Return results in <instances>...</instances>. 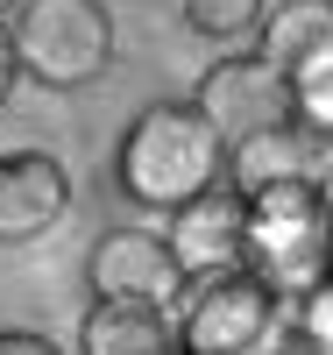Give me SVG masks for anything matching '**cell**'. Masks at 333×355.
I'll return each mask as SVG.
<instances>
[{"label": "cell", "mask_w": 333, "mask_h": 355, "mask_svg": "<svg viewBox=\"0 0 333 355\" xmlns=\"http://www.w3.org/2000/svg\"><path fill=\"white\" fill-rule=\"evenodd\" d=\"M227 164H234V150L192 100H149L120 128V150H114L120 192L149 214H185L192 199L227 185Z\"/></svg>", "instance_id": "obj_1"}, {"label": "cell", "mask_w": 333, "mask_h": 355, "mask_svg": "<svg viewBox=\"0 0 333 355\" xmlns=\"http://www.w3.org/2000/svg\"><path fill=\"white\" fill-rule=\"evenodd\" d=\"M284 306H298L305 291H319L333 277V214L312 178L298 185H269L249 199V263Z\"/></svg>", "instance_id": "obj_2"}, {"label": "cell", "mask_w": 333, "mask_h": 355, "mask_svg": "<svg viewBox=\"0 0 333 355\" xmlns=\"http://www.w3.org/2000/svg\"><path fill=\"white\" fill-rule=\"evenodd\" d=\"M15 28V57L21 78L50 85V93H78L114 64V15L107 0H21Z\"/></svg>", "instance_id": "obj_3"}, {"label": "cell", "mask_w": 333, "mask_h": 355, "mask_svg": "<svg viewBox=\"0 0 333 355\" xmlns=\"http://www.w3.org/2000/svg\"><path fill=\"white\" fill-rule=\"evenodd\" d=\"M291 341H298L291 306L255 270H227L199 284L185 306V327H177L185 355H291Z\"/></svg>", "instance_id": "obj_4"}, {"label": "cell", "mask_w": 333, "mask_h": 355, "mask_svg": "<svg viewBox=\"0 0 333 355\" xmlns=\"http://www.w3.org/2000/svg\"><path fill=\"white\" fill-rule=\"evenodd\" d=\"M192 107L220 128L227 150H241V142H255V135H277V128H298V85L269 64L262 50H234L220 64H206Z\"/></svg>", "instance_id": "obj_5"}, {"label": "cell", "mask_w": 333, "mask_h": 355, "mask_svg": "<svg viewBox=\"0 0 333 355\" xmlns=\"http://www.w3.org/2000/svg\"><path fill=\"white\" fill-rule=\"evenodd\" d=\"M185 263H177L170 234H149V227H107L93 256H85V291L93 306H156L170 313L185 299Z\"/></svg>", "instance_id": "obj_6"}, {"label": "cell", "mask_w": 333, "mask_h": 355, "mask_svg": "<svg viewBox=\"0 0 333 355\" xmlns=\"http://www.w3.org/2000/svg\"><path fill=\"white\" fill-rule=\"evenodd\" d=\"M170 249L185 263V277H227L249 263V192L234 185H213L206 199H192L185 214H170Z\"/></svg>", "instance_id": "obj_7"}, {"label": "cell", "mask_w": 333, "mask_h": 355, "mask_svg": "<svg viewBox=\"0 0 333 355\" xmlns=\"http://www.w3.org/2000/svg\"><path fill=\"white\" fill-rule=\"evenodd\" d=\"M71 206V171L50 150H8L0 157V249H21L50 234Z\"/></svg>", "instance_id": "obj_8"}, {"label": "cell", "mask_w": 333, "mask_h": 355, "mask_svg": "<svg viewBox=\"0 0 333 355\" xmlns=\"http://www.w3.org/2000/svg\"><path fill=\"white\" fill-rule=\"evenodd\" d=\"M255 50L284 78H305L312 64L333 57V0H284V8H269V28H262Z\"/></svg>", "instance_id": "obj_9"}, {"label": "cell", "mask_w": 333, "mask_h": 355, "mask_svg": "<svg viewBox=\"0 0 333 355\" xmlns=\"http://www.w3.org/2000/svg\"><path fill=\"white\" fill-rule=\"evenodd\" d=\"M319 157H326V142H312L305 128H277V135H255V142H241L227 178L241 192H269V185H298V178H319Z\"/></svg>", "instance_id": "obj_10"}, {"label": "cell", "mask_w": 333, "mask_h": 355, "mask_svg": "<svg viewBox=\"0 0 333 355\" xmlns=\"http://www.w3.org/2000/svg\"><path fill=\"white\" fill-rule=\"evenodd\" d=\"M170 313L156 306H93L78 327V355H170Z\"/></svg>", "instance_id": "obj_11"}, {"label": "cell", "mask_w": 333, "mask_h": 355, "mask_svg": "<svg viewBox=\"0 0 333 355\" xmlns=\"http://www.w3.org/2000/svg\"><path fill=\"white\" fill-rule=\"evenodd\" d=\"M185 28L206 43H262L269 28V0H185Z\"/></svg>", "instance_id": "obj_12"}, {"label": "cell", "mask_w": 333, "mask_h": 355, "mask_svg": "<svg viewBox=\"0 0 333 355\" xmlns=\"http://www.w3.org/2000/svg\"><path fill=\"white\" fill-rule=\"evenodd\" d=\"M291 85H298V128L333 150V57H326V64H312L305 78H291Z\"/></svg>", "instance_id": "obj_13"}, {"label": "cell", "mask_w": 333, "mask_h": 355, "mask_svg": "<svg viewBox=\"0 0 333 355\" xmlns=\"http://www.w3.org/2000/svg\"><path fill=\"white\" fill-rule=\"evenodd\" d=\"M291 327H298V341H305L312 355H333V277L291 306Z\"/></svg>", "instance_id": "obj_14"}, {"label": "cell", "mask_w": 333, "mask_h": 355, "mask_svg": "<svg viewBox=\"0 0 333 355\" xmlns=\"http://www.w3.org/2000/svg\"><path fill=\"white\" fill-rule=\"evenodd\" d=\"M0 355H64L50 334H28V327H0Z\"/></svg>", "instance_id": "obj_15"}, {"label": "cell", "mask_w": 333, "mask_h": 355, "mask_svg": "<svg viewBox=\"0 0 333 355\" xmlns=\"http://www.w3.org/2000/svg\"><path fill=\"white\" fill-rule=\"evenodd\" d=\"M15 78H21V57H15V28H0V107L15 100Z\"/></svg>", "instance_id": "obj_16"}, {"label": "cell", "mask_w": 333, "mask_h": 355, "mask_svg": "<svg viewBox=\"0 0 333 355\" xmlns=\"http://www.w3.org/2000/svg\"><path fill=\"white\" fill-rule=\"evenodd\" d=\"M312 185H319V199H326V214H333V150L319 157V178H312Z\"/></svg>", "instance_id": "obj_17"}, {"label": "cell", "mask_w": 333, "mask_h": 355, "mask_svg": "<svg viewBox=\"0 0 333 355\" xmlns=\"http://www.w3.org/2000/svg\"><path fill=\"white\" fill-rule=\"evenodd\" d=\"M15 15H21V0H0V28H8V21H15Z\"/></svg>", "instance_id": "obj_18"}, {"label": "cell", "mask_w": 333, "mask_h": 355, "mask_svg": "<svg viewBox=\"0 0 333 355\" xmlns=\"http://www.w3.org/2000/svg\"><path fill=\"white\" fill-rule=\"evenodd\" d=\"M170 355H185V348H170Z\"/></svg>", "instance_id": "obj_19"}]
</instances>
